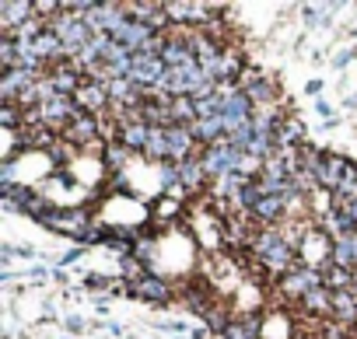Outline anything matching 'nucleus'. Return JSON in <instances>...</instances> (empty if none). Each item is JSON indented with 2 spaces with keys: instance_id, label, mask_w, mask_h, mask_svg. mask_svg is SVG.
Returning <instances> with one entry per match:
<instances>
[{
  "instance_id": "nucleus-1",
  "label": "nucleus",
  "mask_w": 357,
  "mask_h": 339,
  "mask_svg": "<svg viewBox=\"0 0 357 339\" xmlns=\"http://www.w3.org/2000/svg\"><path fill=\"white\" fill-rule=\"evenodd\" d=\"M249 249H252V255H256L277 280L301 262V259H298V245L287 238L284 228H259V231H252Z\"/></svg>"
},
{
  "instance_id": "nucleus-2",
  "label": "nucleus",
  "mask_w": 357,
  "mask_h": 339,
  "mask_svg": "<svg viewBox=\"0 0 357 339\" xmlns=\"http://www.w3.org/2000/svg\"><path fill=\"white\" fill-rule=\"evenodd\" d=\"M245 161H249V154H242L231 140H221V143L200 150V164H204V172H207L211 182H221L225 175H231V172H238V168H245Z\"/></svg>"
},
{
  "instance_id": "nucleus-3",
  "label": "nucleus",
  "mask_w": 357,
  "mask_h": 339,
  "mask_svg": "<svg viewBox=\"0 0 357 339\" xmlns=\"http://www.w3.org/2000/svg\"><path fill=\"white\" fill-rule=\"evenodd\" d=\"M50 29L63 39V49H67V60H74L91 39H95V32L84 25V18H77V15H70V11H63L60 18H53L50 22Z\"/></svg>"
},
{
  "instance_id": "nucleus-4",
  "label": "nucleus",
  "mask_w": 357,
  "mask_h": 339,
  "mask_svg": "<svg viewBox=\"0 0 357 339\" xmlns=\"http://www.w3.org/2000/svg\"><path fill=\"white\" fill-rule=\"evenodd\" d=\"M277 287H280V294H284V297H294V301L301 304L312 290L326 287V276H322V269H312V266L298 262L291 273H284V276L277 280Z\"/></svg>"
},
{
  "instance_id": "nucleus-5",
  "label": "nucleus",
  "mask_w": 357,
  "mask_h": 339,
  "mask_svg": "<svg viewBox=\"0 0 357 339\" xmlns=\"http://www.w3.org/2000/svg\"><path fill=\"white\" fill-rule=\"evenodd\" d=\"M126 287H130V297L147 301V304H172V297H175L172 280L158 276V273H140L137 280H126Z\"/></svg>"
},
{
  "instance_id": "nucleus-6",
  "label": "nucleus",
  "mask_w": 357,
  "mask_h": 339,
  "mask_svg": "<svg viewBox=\"0 0 357 339\" xmlns=\"http://www.w3.org/2000/svg\"><path fill=\"white\" fill-rule=\"evenodd\" d=\"M39 22L36 0H0V36H15L18 29Z\"/></svg>"
},
{
  "instance_id": "nucleus-7",
  "label": "nucleus",
  "mask_w": 357,
  "mask_h": 339,
  "mask_svg": "<svg viewBox=\"0 0 357 339\" xmlns=\"http://www.w3.org/2000/svg\"><path fill=\"white\" fill-rule=\"evenodd\" d=\"M238 84H242V91L256 102V112H259V109H273V102H277V84H273L266 74H259V70H245Z\"/></svg>"
},
{
  "instance_id": "nucleus-8",
  "label": "nucleus",
  "mask_w": 357,
  "mask_h": 339,
  "mask_svg": "<svg viewBox=\"0 0 357 339\" xmlns=\"http://www.w3.org/2000/svg\"><path fill=\"white\" fill-rule=\"evenodd\" d=\"M46 74H36V70H25V67H15V70H4L0 74V102H18L22 91H29L36 81H43Z\"/></svg>"
},
{
  "instance_id": "nucleus-9",
  "label": "nucleus",
  "mask_w": 357,
  "mask_h": 339,
  "mask_svg": "<svg viewBox=\"0 0 357 339\" xmlns=\"http://www.w3.org/2000/svg\"><path fill=\"white\" fill-rule=\"evenodd\" d=\"M154 36H158V32H154L147 22H137V18H130V22H126V25H123V29H119L112 39H116L123 49H130V53H144V46H147Z\"/></svg>"
},
{
  "instance_id": "nucleus-10",
  "label": "nucleus",
  "mask_w": 357,
  "mask_h": 339,
  "mask_svg": "<svg viewBox=\"0 0 357 339\" xmlns=\"http://www.w3.org/2000/svg\"><path fill=\"white\" fill-rule=\"evenodd\" d=\"M77 105L91 116H102L112 109V98H109V88L98 84V81H84V88L77 91Z\"/></svg>"
},
{
  "instance_id": "nucleus-11",
  "label": "nucleus",
  "mask_w": 357,
  "mask_h": 339,
  "mask_svg": "<svg viewBox=\"0 0 357 339\" xmlns=\"http://www.w3.org/2000/svg\"><path fill=\"white\" fill-rule=\"evenodd\" d=\"M133 161H140V154H133V150L123 147L119 140H109L105 150H102V164L112 172V179H116V175H126V168H130Z\"/></svg>"
},
{
  "instance_id": "nucleus-12",
  "label": "nucleus",
  "mask_w": 357,
  "mask_h": 339,
  "mask_svg": "<svg viewBox=\"0 0 357 339\" xmlns=\"http://www.w3.org/2000/svg\"><path fill=\"white\" fill-rule=\"evenodd\" d=\"M95 221H91V214L84 210V207H63V214H60V228H56V235H67V238H81L88 228H91Z\"/></svg>"
},
{
  "instance_id": "nucleus-13",
  "label": "nucleus",
  "mask_w": 357,
  "mask_h": 339,
  "mask_svg": "<svg viewBox=\"0 0 357 339\" xmlns=\"http://www.w3.org/2000/svg\"><path fill=\"white\" fill-rule=\"evenodd\" d=\"M301 143H305V126H301V119L287 116L284 126H280L277 136H273V147H277V154H287V150H298Z\"/></svg>"
},
{
  "instance_id": "nucleus-14",
  "label": "nucleus",
  "mask_w": 357,
  "mask_h": 339,
  "mask_svg": "<svg viewBox=\"0 0 357 339\" xmlns=\"http://www.w3.org/2000/svg\"><path fill=\"white\" fill-rule=\"evenodd\" d=\"M178 179H183V193H200V189L211 182L207 172H204V164H200V154L178 164Z\"/></svg>"
},
{
  "instance_id": "nucleus-15",
  "label": "nucleus",
  "mask_w": 357,
  "mask_h": 339,
  "mask_svg": "<svg viewBox=\"0 0 357 339\" xmlns=\"http://www.w3.org/2000/svg\"><path fill=\"white\" fill-rule=\"evenodd\" d=\"M123 147H130L133 154H140L144 157V150H147V140H151V126L147 123H126V126H119V136H116Z\"/></svg>"
},
{
  "instance_id": "nucleus-16",
  "label": "nucleus",
  "mask_w": 357,
  "mask_h": 339,
  "mask_svg": "<svg viewBox=\"0 0 357 339\" xmlns=\"http://www.w3.org/2000/svg\"><path fill=\"white\" fill-rule=\"evenodd\" d=\"M333 318L340 325H357V294L354 290H336L333 294Z\"/></svg>"
},
{
  "instance_id": "nucleus-17",
  "label": "nucleus",
  "mask_w": 357,
  "mask_h": 339,
  "mask_svg": "<svg viewBox=\"0 0 357 339\" xmlns=\"http://www.w3.org/2000/svg\"><path fill=\"white\" fill-rule=\"evenodd\" d=\"M168 112H172V126H193L200 119L193 98H172L168 102Z\"/></svg>"
},
{
  "instance_id": "nucleus-18",
  "label": "nucleus",
  "mask_w": 357,
  "mask_h": 339,
  "mask_svg": "<svg viewBox=\"0 0 357 339\" xmlns=\"http://www.w3.org/2000/svg\"><path fill=\"white\" fill-rule=\"evenodd\" d=\"M301 308H305L308 315H326V318H333V290H329V287L312 290V294L301 301Z\"/></svg>"
},
{
  "instance_id": "nucleus-19",
  "label": "nucleus",
  "mask_w": 357,
  "mask_h": 339,
  "mask_svg": "<svg viewBox=\"0 0 357 339\" xmlns=\"http://www.w3.org/2000/svg\"><path fill=\"white\" fill-rule=\"evenodd\" d=\"M0 129H25V109L15 102H0Z\"/></svg>"
},
{
  "instance_id": "nucleus-20",
  "label": "nucleus",
  "mask_w": 357,
  "mask_h": 339,
  "mask_svg": "<svg viewBox=\"0 0 357 339\" xmlns=\"http://www.w3.org/2000/svg\"><path fill=\"white\" fill-rule=\"evenodd\" d=\"M81 255H84V245H74V249H67V252L56 259V269H63V266H74Z\"/></svg>"
},
{
  "instance_id": "nucleus-21",
  "label": "nucleus",
  "mask_w": 357,
  "mask_h": 339,
  "mask_svg": "<svg viewBox=\"0 0 357 339\" xmlns=\"http://www.w3.org/2000/svg\"><path fill=\"white\" fill-rule=\"evenodd\" d=\"M315 112L322 116V123H329V119H336V116H333V102H326V98H315Z\"/></svg>"
},
{
  "instance_id": "nucleus-22",
  "label": "nucleus",
  "mask_w": 357,
  "mask_h": 339,
  "mask_svg": "<svg viewBox=\"0 0 357 339\" xmlns=\"http://www.w3.org/2000/svg\"><path fill=\"white\" fill-rule=\"evenodd\" d=\"M354 56H357V49H343V53H336V56H333V67H336V70H343Z\"/></svg>"
},
{
  "instance_id": "nucleus-23",
  "label": "nucleus",
  "mask_w": 357,
  "mask_h": 339,
  "mask_svg": "<svg viewBox=\"0 0 357 339\" xmlns=\"http://www.w3.org/2000/svg\"><path fill=\"white\" fill-rule=\"evenodd\" d=\"M63 325H67V329L77 336V332H84V325H88V322H84L81 315H67V318H63Z\"/></svg>"
},
{
  "instance_id": "nucleus-24",
  "label": "nucleus",
  "mask_w": 357,
  "mask_h": 339,
  "mask_svg": "<svg viewBox=\"0 0 357 339\" xmlns=\"http://www.w3.org/2000/svg\"><path fill=\"white\" fill-rule=\"evenodd\" d=\"M305 95H312V98H322V81H319V77H312V81L305 84Z\"/></svg>"
},
{
  "instance_id": "nucleus-25",
  "label": "nucleus",
  "mask_w": 357,
  "mask_h": 339,
  "mask_svg": "<svg viewBox=\"0 0 357 339\" xmlns=\"http://www.w3.org/2000/svg\"><path fill=\"white\" fill-rule=\"evenodd\" d=\"M29 276H32V280H46V276H50V269H46L43 262H36V266H29Z\"/></svg>"
},
{
  "instance_id": "nucleus-26",
  "label": "nucleus",
  "mask_w": 357,
  "mask_h": 339,
  "mask_svg": "<svg viewBox=\"0 0 357 339\" xmlns=\"http://www.w3.org/2000/svg\"><path fill=\"white\" fill-rule=\"evenodd\" d=\"M98 329H105V332H112V336H123V325L119 322H95Z\"/></svg>"
},
{
  "instance_id": "nucleus-27",
  "label": "nucleus",
  "mask_w": 357,
  "mask_h": 339,
  "mask_svg": "<svg viewBox=\"0 0 357 339\" xmlns=\"http://www.w3.org/2000/svg\"><path fill=\"white\" fill-rule=\"evenodd\" d=\"M343 109H347V112H357V95H347V102H343Z\"/></svg>"
},
{
  "instance_id": "nucleus-28",
  "label": "nucleus",
  "mask_w": 357,
  "mask_h": 339,
  "mask_svg": "<svg viewBox=\"0 0 357 339\" xmlns=\"http://www.w3.org/2000/svg\"><path fill=\"white\" fill-rule=\"evenodd\" d=\"M175 339H186V336H175Z\"/></svg>"
},
{
  "instance_id": "nucleus-29",
  "label": "nucleus",
  "mask_w": 357,
  "mask_h": 339,
  "mask_svg": "<svg viewBox=\"0 0 357 339\" xmlns=\"http://www.w3.org/2000/svg\"><path fill=\"white\" fill-rule=\"evenodd\" d=\"M354 36H357V25H354Z\"/></svg>"
}]
</instances>
